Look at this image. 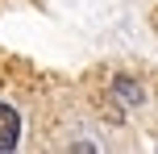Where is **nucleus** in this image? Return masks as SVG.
Listing matches in <instances>:
<instances>
[{
	"label": "nucleus",
	"mask_w": 158,
	"mask_h": 154,
	"mask_svg": "<svg viewBox=\"0 0 158 154\" xmlns=\"http://www.w3.org/2000/svg\"><path fill=\"white\" fill-rule=\"evenodd\" d=\"M17 138H21V117H17L8 104H0V154L13 150V146H17Z\"/></svg>",
	"instance_id": "f257e3e1"
}]
</instances>
